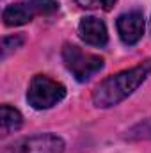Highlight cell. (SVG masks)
I'll list each match as a JSON object with an SVG mask.
<instances>
[{"mask_svg":"<svg viewBox=\"0 0 151 153\" xmlns=\"http://www.w3.org/2000/svg\"><path fill=\"white\" fill-rule=\"evenodd\" d=\"M36 14L38 13H36L34 5L29 0V2H20V4H13V5L5 7L4 14H2V20L7 27H16V25L29 23Z\"/></svg>","mask_w":151,"mask_h":153,"instance_id":"cell-7","label":"cell"},{"mask_svg":"<svg viewBox=\"0 0 151 153\" xmlns=\"http://www.w3.org/2000/svg\"><path fill=\"white\" fill-rule=\"evenodd\" d=\"M128 137L130 139H151V119L133 126L128 132Z\"/></svg>","mask_w":151,"mask_h":153,"instance_id":"cell-11","label":"cell"},{"mask_svg":"<svg viewBox=\"0 0 151 153\" xmlns=\"http://www.w3.org/2000/svg\"><path fill=\"white\" fill-rule=\"evenodd\" d=\"M23 41H25V38H23V36H20V34L4 38V41H2V57H5L9 52H13V50L20 48V46L23 45Z\"/></svg>","mask_w":151,"mask_h":153,"instance_id":"cell-12","label":"cell"},{"mask_svg":"<svg viewBox=\"0 0 151 153\" xmlns=\"http://www.w3.org/2000/svg\"><path fill=\"white\" fill-rule=\"evenodd\" d=\"M82 9H103L110 11L117 0H75Z\"/></svg>","mask_w":151,"mask_h":153,"instance_id":"cell-9","label":"cell"},{"mask_svg":"<svg viewBox=\"0 0 151 153\" xmlns=\"http://www.w3.org/2000/svg\"><path fill=\"white\" fill-rule=\"evenodd\" d=\"M62 61L68 71L75 76L78 82H85L93 75H96L103 68V59L94 53H87L76 45L66 43L62 48Z\"/></svg>","mask_w":151,"mask_h":153,"instance_id":"cell-3","label":"cell"},{"mask_svg":"<svg viewBox=\"0 0 151 153\" xmlns=\"http://www.w3.org/2000/svg\"><path fill=\"white\" fill-rule=\"evenodd\" d=\"M151 73V59L139 62L137 66L119 71L115 75L105 78L93 91V103L98 109H109L123 100H126Z\"/></svg>","mask_w":151,"mask_h":153,"instance_id":"cell-1","label":"cell"},{"mask_svg":"<svg viewBox=\"0 0 151 153\" xmlns=\"http://www.w3.org/2000/svg\"><path fill=\"white\" fill-rule=\"evenodd\" d=\"M78 34L84 43H87L91 46H105L109 41V32H107L105 23L94 16H85L80 20Z\"/></svg>","mask_w":151,"mask_h":153,"instance_id":"cell-6","label":"cell"},{"mask_svg":"<svg viewBox=\"0 0 151 153\" xmlns=\"http://www.w3.org/2000/svg\"><path fill=\"white\" fill-rule=\"evenodd\" d=\"M64 141L55 134H38L30 137H23L9 146L2 153H62Z\"/></svg>","mask_w":151,"mask_h":153,"instance_id":"cell-4","label":"cell"},{"mask_svg":"<svg viewBox=\"0 0 151 153\" xmlns=\"http://www.w3.org/2000/svg\"><path fill=\"white\" fill-rule=\"evenodd\" d=\"M119 38L124 45H135L144 34V14L141 11H130L117 18L115 22Z\"/></svg>","mask_w":151,"mask_h":153,"instance_id":"cell-5","label":"cell"},{"mask_svg":"<svg viewBox=\"0 0 151 153\" xmlns=\"http://www.w3.org/2000/svg\"><path fill=\"white\" fill-rule=\"evenodd\" d=\"M38 14H52L59 11V2L57 0H30Z\"/></svg>","mask_w":151,"mask_h":153,"instance_id":"cell-10","label":"cell"},{"mask_svg":"<svg viewBox=\"0 0 151 153\" xmlns=\"http://www.w3.org/2000/svg\"><path fill=\"white\" fill-rule=\"evenodd\" d=\"M23 123L21 114L9 107V105H2V135H9L13 132H16Z\"/></svg>","mask_w":151,"mask_h":153,"instance_id":"cell-8","label":"cell"},{"mask_svg":"<svg viewBox=\"0 0 151 153\" xmlns=\"http://www.w3.org/2000/svg\"><path fill=\"white\" fill-rule=\"evenodd\" d=\"M64 96H66V87L61 82L46 75L32 76V80L29 84V91H27L29 105H32L38 111L52 109L61 100H64Z\"/></svg>","mask_w":151,"mask_h":153,"instance_id":"cell-2","label":"cell"}]
</instances>
